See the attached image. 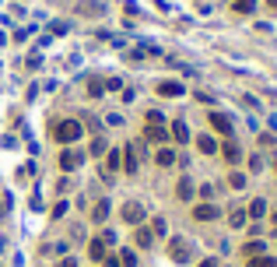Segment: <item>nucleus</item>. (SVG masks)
Segmentation results:
<instances>
[{"mask_svg":"<svg viewBox=\"0 0 277 267\" xmlns=\"http://www.w3.org/2000/svg\"><path fill=\"white\" fill-rule=\"evenodd\" d=\"M172 260H176V264H186V260H190V246H186V239H172Z\"/></svg>","mask_w":277,"mask_h":267,"instance_id":"obj_5","label":"nucleus"},{"mask_svg":"<svg viewBox=\"0 0 277 267\" xmlns=\"http://www.w3.org/2000/svg\"><path fill=\"white\" fill-rule=\"evenodd\" d=\"M120 267H137V257H134L130 250H123V257H120Z\"/></svg>","mask_w":277,"mask_h":267,"instance_id":"obj_24","label":"nucleus"},{"mask_svg":"<svg viewBox=\"0 0 277 267\" xmlns=\"http://www.w3.org/2000/svg\"><path fill=\"white\" fill-rule=\"evenodd\" d=\"M274 225H277V211H274Z\"/></svg>","mask_w":277,"mask_h":267,"instance_id":"obj_35","label":"nucleus"},{"mask_svg":"<svg viewBox=\"0 0 277 267\" xmlns=\"http://www.w3.org/2000/svg\"><path fill=\"white\" fill-rule=\"evenodd\" d=\"M60 267H77V260H70V257H67V260H64Z\"/></svg>","mask_w":277,"mask_h":267,"instance_id":"obj_33","label":"nucleus"},{"mask_svg":"<svg viewBox=\"0 0 277 267\" xmlns=\"http://www.w3.org/2000/svg\"><path fill=\"white\" fill-rule=\"evenodd\" d=\"M81 162H84V151H74V148H70V151H64V155H60V165H64V169H77V165H81Z\"/></svg>","mask_w":277,"mask_h":267,"instance_id":"obj_4","label":"nucleus"},{"mask_svg":"<svg viewBox=\"0 0 277 267\" xmlns=\"http://www.w3.org/2000/svg\"><path fill=\"white\" fill-rule=\"evenodd\" d=\"M151 243H154V232H151V229H144V225H137V246H140V250H147Z\"/></svg>","mask_w":277,"mask_h":267,"instance_id":"obj_12","label":"nucleus"},{"mask_svg":"<svg viewBox=\"0 0 277 267\" xmlns=\"http://www.w3.org/2000/svg\"><path fill=\"white\" fill-rule=\"evenodd\" d=\"M102 264H105V267H120V260H116V257H105Z\"/></svg>","mask_w":277,"mask_h":267,"instance_id":"obj_32","label":"nucleus"},{"mask_svg":"<svg viewBox=\"0 0 277 267\" xmlns=\"http://www.w3.org/2000/svg\"><path fill=\"white\" fill-rule=\"evenodd\" d=\"M123 169L127 172H137V148H127L123 151Z\"/></svg>","mask_w":277,"mask_h":267,"instance_id":"obj_13","label":"nucleus"},{"mask_svg":"<svg viewBox=\"0 0 277 267\" xmlns=\"http://www.w3.org/2000/svg\"><path fill=\"white\" fill-rule=\"evenodd\" d=\"M176 197H179V200H190V197H193V183H190V176H183V180H179Z\"/></svg>","mask_w":277,"mask_h":267,"instance_id":"obj_10","label":"nucleus"},{"mask_svg":"<svg viewBox=\"0 0 277 267\" xmlns=\"http://www.w3.org/2000/svg\"><path fill=\"white\" fill-rule=\"evenodd\" d=\"M249 169H253V172H256V169H263V158H260V155H253V158H249Z\"/></svg>","mask_w":277,"mask_h":267,"instance_id":"obj_31","label":"nucleus"},{"mask_svg":"<svg viewBox=\"0 0 277 267\" xmlns=\"http://www.w3.org/2000/svg\"><path fill=\"white\" fill-rule=\"evenodd\" d=\"M144 137H147V141H154V144H161V141H165V127H158V123H147Z\"/></svg>","mask_w":277,"mask_h":267,"instance_id":"obj_11","label":"nucleus"},{"mask_svg":"<svg viewBox=\"0 0 277 267\" xmlns=\"http://www.w3.org/2000/svg\"><path fill=\"white\" fill-rule=\"evenodd\" d=\"M267 214V200H253L249 204V218H263Z\"/></svg>","mask_w":277,"mask_h":267,"instance_id":"obj_20","label":"nucleus"},{"mask_svg":"<svg viewBox=\"0 0 277 267\" xmlns=\"http://www.w3.org/2000/svg\"><path fill=\"white\" fill-rule=\"evenodd\" d=\"M151 232H154V236H165V218H154V225H151Z\"/></svg>","mask_w":277,"mask_h":267,"instance_id":"obj_27","label":"nucleus"},{"mask_svg":"<svg viewBox=\"0 0 277 267\" xmlns=\"http://www.w3.org/2000/svg\"><path fill=\"white\" fill-rule=\"evenodd\" d=\"M242 250H246V260H253V257H263V250H267V246H263L260 239H253V243H246Z\"/></svg>","mask_w":277,"mask_h":267,"instance_id":"obj_15","label":"nucleus"},{"mask_svg":"<svg viewBox=\"0 0 277 267\" xmlns=\"http://www.w3.org/2000/svg\"><path fill=\"white\" fill-rule=\"evenodd\" d=\"M172 137H176L179 144H186V141H190V127H186V120H176V123H172Z\"/></svg>","mask_w":277,"mask_h":267,"instance_id":"obj_9","label":"nucleus"},{"mask_svg":"<svg viewBox=\"0 0 277 267\" xmlns=\"http://www.w3.org/2000/svg\"><path fill=\"white\" fill-rule=\"evenodd\" d=\"M200 267H217V260H204V264H200Z\"/></svg>","mask_w":277,"mask_h":267,"instance_id":"obj_34","label":"nucleus"},{"mask_svg":"<svg viewBox=\"0 0 277 267\" xmlns=\"http://www.w3.org/2000/svg\"><path fill=\"white\" fill-rule=\"evenodd\" d=\"M210 127H214V130H221V137H232V120H228V116H221V113H210Z\"/></svg>","mask_w":277,"mask_h":267,"instance_id":"obj_6","label":"nucleus"},{"mask_svg":"<svg viewBox=\"0 0 277 267\" xmlns=\"http://www.w3.org/2000/svg\"><path fill=\"white\" fill-rule=\"evenodd\" d=\"M158 92H161V95H169V99H176V95H183L186 88H183L179 81H161V84H158Z\"/></svg>","mask_w":277,"mask_h":267,"instance_id":"obj_8","label":"nucleus"},{"mask_svg":"<svg viewBox=\"0 0 277 267\" xmlns=\"http://www.w3.org/2000/svg\"><path fill=\"white\" fill-rule=\"evenodd\" d=\"M256 0H235V11H253Z\"/></svg>","mask_w":277,"mask_h":267,"instance_id":"obj_28","label":"nucleus"},{"mask_svg":"<svg viewBox=\"0 0 277 267\" xmlns=\"http://www.w3.org/2000/svg\"><path fill=\"white\" fill-rule=\"evenodd\" d=\"M225 158H228V162H239V158H242V151H239V144H235V141H228V144H225Z\"/></svg>","mask_w":277,"mask_h":267,"instance_id":"obj_19","label":"nucleus"},{"mask_svg":"<svg viewBox=\"0 0 277 267\" xmlns=\"http://www.w3.org/2000/svg\"><path fill=\"white\" fill-rule=\"evenodd\" d=\"M123 221H127V225H140V221H144V207H140L137 200H127V204H123Z\"/></svg>","mask_w":277,"mask_h":267,"instance_id":"obj_2","label":"nucleus"},{"mask_svg":"<svg viewBox=\"0 0 277 267\" xmlns=\"http://www.w3.org/2000/svg\"><path fill=\"white\" fill-rule=\"evenodd\" d=\"M105 218H109V200H98L91 207V221H105Z\"/></svg>","mask_w":277,"mask_h":267,"instance_id":"obj_14","label":"nucleus"},{"mask_svg":"<svg viewBox=\"0 0 277 267\" xmlns=\"http://www.w3.org/2000/svg\"><path fill=\"white\" fill-rule=\"evenodd\" d=\"M193 218L197 221H214V218H221V211L214 204H200V207H193Z\"/></svg>","mask_w":277,"mask_h":267,"instance_id":"obj_3","label":"nucleus"},{"mask_svg":"<svg viewBox=\"0 0 277 267\" xmlns=\"http://www.w3.org/2000/svg\"><path fill=\"white\" fill-rule=\"evenodd\" d=\"M105 88H109V92H120V88H123V81H120V77H109V81H105Z\"/></svg>","mask_w":277,"mask_h":267,"instance_id":"obj_29","label":"nucleus"},{"mask_svg":"<svg viewBox=\"0 0 277 267\" xmlns=\"http://www.w3.org/2000/svg\"><path fill=\"white\" fill-rule=\"evenodd\" d=\"M53 137H57L60 144H74L77 137H84V127H81L77 120H60V123L53 127Z\"/></svg>","mask_w":277,"mask_h":267,"instance_id":"obj_1","label":"nucleus"},{"mask_svg":"<svg viewBox=\"0 0 277 267\" xmlns=\"http://www.w3.org/2000/svg\"><path fill=\"white\" fill-rule=\"evenodd\" d=\"M228 183H232L235 190H242V187H246V176H242V172H232V176H228Z\"/></svg>","mask_w":277,"mask_h":267,"instance_id":"obj_25","label":"nucleus"},{"mask_svg":"<svg viewBox=\"0 0 277 267\" xmlns=\"http://www.w3.org/2000/svg\"><path fill=\"white\" fill-rule=\"evenodd\" d=\"M246 267H277L274 257H253V260H246Z\"/></svg>","mask_w":277,"mask_h":267,"instance_id":"obj_21","label":"nucleus"},{"mask_svg":"<svg viewBox=\"0 0 277 267\" xmlns=\"http://www.w3.org/2000/svg\"><path fill=\"white\" fill-rule=\"evenodd\" d=\"M172 162H176V151L172 148H161L158 151V165H172Z\"/></svg>","mask_w":277,"mask_h":267,"instance_id":"obj_22","label":"nucleus"},{"mask_svg":"<svg viewBox=\"0 0 277 267\" xmlns=\"http://www.w3.org/2000/svg\"><path fill=\"white\" fill-rule=\"evenodd\" d=\"M102 151H105V141L95 137V141H91V155H102Z\"/></svg>","mask_w":277,"mask_h":267,"instance_id":"obj_26","label":"nucleus"},{"mask_svg":"<svg viewBox=\"0 0 277 267\" xmlns=\"http://www.w3.org/2000/svg\"><path fill=\"white\" fill-rule=\"evenodd\" d=\"M102 92H105V81H102V77H91V81H88V95H91V99H98Z\"/></svg>","mask_w":277,"mask_h":267,"instance_id":"obj_18","label":"nucleus"},{"mask_svg":"<svg viewBox=\"0 0 277 267\" xmlns=\"http://www.w3.org/2000/svg\"><path fill=\"white\" fill-rule=\"evenodd\" d=\"M105 246H109V243H105L102 236H98V239H91V246H88V257H91V260H105V257H109V253H105Z\"/></svg>","mask_w":277,"mask_h":267,"instance_id":"obj_7","label":"nucleus"},{"mask_svg":"<svg viewBox=\"0 0 277 267\" xmlns=\"http://www.w3.org/2000/svg\"><path fill=\"white\" fill-rule=\"evenodd\" d=\"M197 148H200L204 155H214V151H217V141H214V137H197Z\"/></svg>","mask_w":277,"mask_h":267,"instance_id":"obj_17","label":"nucleus"},{"mask_svg":"<svg viewBox=\"0 0 277 267\" xmlns=\"http://www.w3.org/2000/svg\"><path fill=\"white\" fill-rule=\"evenodd\" d=\"M228 225H235V229H239V225H246V211H242V207H235V211L228 214Z\"/></svg>","mask_w":277,"mask_h":267,"instance_id":"obj_23","label":"nucleus"},{"mask_svg":"<svg viewBox=\"0 0 277 267\" xmlns=\"http://www.w3.org/2000/svg\"><path fill=\"white\" fill-rule=\"evenodd\" d=\"M120 162H123V155H120V151H109V158H105V176L116 172V169H123Z\"/></svg>","mask_w":277,"mask_h":267,"instance_id":"obj_16","label":"nucleus"},{"mask_svg":"<svg viewBox=\"0 0 277 267\" xmlns=\"http://www.w3.org/2000/svg\"><path fill=\"white\" fill-rule=\"evenodd\" d=\"M147 123H158V127H161V113H158V109H151V113H147Z\"/></svg>","mask_w":277,"mask_h":267,"instance_id":"obj_30","label":"nucleus"}]
</instances>
